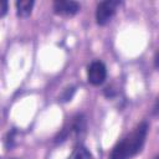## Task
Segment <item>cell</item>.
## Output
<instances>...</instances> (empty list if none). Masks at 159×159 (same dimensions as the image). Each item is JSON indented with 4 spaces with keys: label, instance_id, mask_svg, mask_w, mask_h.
<instances>
[{
    "label": "cell",
    "instance_id": "6da1fadb",
    "mask_svg": "<svg viewBox=\"0 0 159 159\" xmlns=\"http://www.w3.org/2000/svg\"><path fill=\"white\" fill-rule=\"evenodd\" d=\"M148 133V123L142 122L139 125L134 128L132 133H129L127 137H124L117 145L112 149L109 159H130L137 153L140 152L145 137Z\"/></svg>",
    "mask_w": 159,
    "mask_h": 159
},
{
    "label": "cell",
    "instance_id": "7a4b0ae2",
    "mask_svg": "<svg viewBox=\"0 0 159 159\" xmlns=\"http://www.w3.org/2000/svg\"><path fill=\"white\" fill-rule=\"evenodd\" d=\"M120 5L119 1L116 0H106L98 4L96 10V20L98 25H106L111 21V19L114 16L118 6Z\"/></svg>",
    "mask_w": 159,
    "mask_h": 159
},
{
    "label": "cell",
    "instance_id": "3957f363",
    "mask_svg": "<svg viewBox=\"0 0 159 159\" xmlns=\"http://www.w3.org/2000/svg\"><path fill=\"white\" fill-rule=\"evenodd\" d=\"M86 129V120H84V117L83 116H76L75 118H72L71 120V124L66 128H63V130L60 133L57 142H63L66 139H68L70 137H81L82 133L84 132Z\"/></svg>",
    "mask_w": 159,
    "mask_h": 159
},
{
    "label": "cell",
    "instance_id": "277c9868",
    "mask_svg": "<svg viewBox=\"0 0 159 159\" xmlns=\"http://www.w3.org/2000/svg\"><path fill=\"white\" fill-rule=\"evenodd\" d=\"M87 77H88V82L92 83L93 86L102 84L107 77V68L104 63L101 61H93L88 66Z\"/></svg>",
    "mask_w": 159,
    "mask_h": 159
},
{
    "label": "cell",
    "instance_id": "5b68a950",
    "mask_svg": "<svg viewBox=\"0 0 159 159\" xmlns=\"http://www.w3.org/2000/svg\"><path fill=\"white\" fill-rule=\"evenodd\" d=\"M78 10H80V4L76 1L60 0L53 2V11L62 16H72L77 14Z\"/></svg>",
    "mask_w": 159,
    "mask_h": 159
},
{
    "label": "cell",
    "instance_id": "8992f818",
    "mask_svg": "<svg viewBox=\"0 0 159 159\" xmlns=\"http://www.w3.org/2000/svg\"><path fill=\"white\" fill-rule=\"evenodd\" d=\"M34 6V1L30 0H22V1H17L16 2V10H17V15L21 17H26L31 14Z\"/></svg>",
    "mask_w": 159,
    "mask_h": 159
},
{
    "label": "cell",
    "instance_id": "52a82bcc",
    "mask_svg": "<svg viewBox=\"0 0 159 159\" xmlns=\"http://www.w3.org/2000/svg\"><path fill=\"white\" fill-rule=\"evenodd\" d=\"M68 159H94V158L87 148H84L82 145H78L72 150Z\"/></svg>",
    "mask_w": 159,
    "mask_h": 159
},
{
    "label": "cell",
    "instance_id": "ba28073f",
    "mask_svg": "<svg viewBox=\"0 0 159 159\" xmlns=\"http://www.w3.org/2000/svg\"><path fill=\"white\" fill-rule=\"evenodd\" d=\"M73 92H75V88H73V87L66 88V91H65V94L62 96L63 101H70V99H71V97H72V94H73Z\"/></svg>",
    "mask_w": 159,
    "mask_h": 159
},
{
    "label": "cell",
    "instance_id": "9c48e42d",
    "mask_svg": "<svg viewBox=\"0 0 159 159\" xmlns=\"http://www.w3.org/2000/svg\"><path fill=\"white\" fill-rule=\"evenodd\" d=\"M7 11V2L5 0H0V17H2Z\"/></svg>",
    "mask_w": 159,
    "mask_h": 159
},
{
    "label": "cell",
    "instance_id": "30bf717a",
    "mask_svg": "<svg viewBox=\"0 0 159 159\" xmlns=\"http://www.w3.org/2000/svg\"><path fill=\"white\" fill-rule=\"evenodd\" d=\"M154 159H158V157H155V158H154Z\"/></svg>",
    "mask_w": 159,
    "mask_h": 159
}]
</instances>
